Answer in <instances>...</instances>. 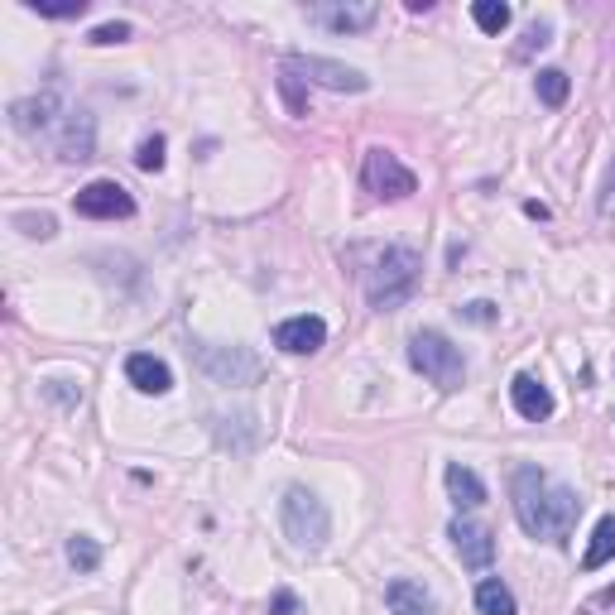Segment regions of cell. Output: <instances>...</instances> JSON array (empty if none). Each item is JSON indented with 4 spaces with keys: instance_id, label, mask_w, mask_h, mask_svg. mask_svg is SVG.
Here are the masks:
<instances>
[{
    "instance_id": "obj_26",
    "label": "cell",
    "mask_w": 615,
    "mask_h": 615,
    "mask_svg": "<svg viewBox=\"0 0 615 615\" xmlns=\"http://www.w3.org/2000/svg\"><path fill=\"white\" fill-rule=\"evenodd\" d=\"M15 226H20L25 236H39V241H49L53 231H58L49 212H39V217H34V212H15Z\"/></svg>"
},
{
    "instance_id": "obj_15",
    "label": "cell",
    "mask_w": 615,
    "mask_h": 615,
    "mask_svg": "<svg viewBox=\"0 0 615 615\" xmlns=\"http://www.w3.org/2000/svg\"><path fill=\"white\" fill-rule=\"evenodd\" d=\"M53 116H58V92H39V97L29 101H15L10 106V125L20 130V135H34V130H49Z\"/></svg>"
},
{
    "instance_id": "obj_30",
    "label": "cell",
    "mask_w": 615,
    "mask_h": 615,
    "mask_svg": "<svg viewBox=\"0 0 615 615\" xmlns=\"http://www.w3.org/2000/svg\"><path fill=\"white\" fill-rule=\"evenodd\" d=\"M294 611H298L294 591H274V601H270V615H294Z\"/></svg>"
},
{
    "instance_id": "obj_10",
    "label": "cell",
    "mask_w": 615,
    "mask_h": 615,
    "mask_svg": "<svg viewBox=\"0 0 615 615\" xmlns=\"http://www.w3.org/2000/svg\"><path fill=\"white\" fill-rule=\"evenodd\" d=\"M308 20L322 29H332V34H361V29H370L375 20H380V5H370V0H361V5H351V0H337V5H308Z\"/></svg>"
},
{
    "instance_id": "obj_22",
    "label": "cell",
    "mask_w": 615,
    "mask_h": 615,
    "mask_svg": "<svg viewBox=\"0 0 615 615\" xmlns=\"http://www.w3.org/2000/svg\"><path fill=\"white\" fill-rule=\"evenodd\" d=\"M279 92H284V106H289V116H308V92H303V82L289 63H279Z\"/></svg>"
},
{
    "instance_id": "obj_17",
    "label": "cell",
    "mask_w": 615,
    "mask_h": 615,
    "mask_svg": "<svg viewBox=\"0 0 615 615\" xmlns=\"http://www.w3.org/2000/svg\"><path fill=\"white\" fill-rule=\"evenodd\" d=\"M447 495H452V505L457 510H476L481 500H486V486H481V476L462 462H447Z\"/></svg>"
},
{
    "instance_id": "obj_4",
    "label": "cell",
    "mask_w": 615,
    "mask_h": 615,
    "mask_svg": "<svg viewBox=\"0 0 615 615\" xmlns=\"http://www.w3.org/2000/svg\"><path fill=\"white\" fill-rule=\"evenodd\" d=\"M409 366L447 394L462 390V380H467V356H462V346H452L443 332H433V327H423V332L409 337Z\"/></svg>"
},
{
    "instance_id": "obj_8",
    "label": "cell",
    "mask_w": 615,
    "mask_h": 615,
    "mask_svg": "<svg viewBox=\"0 0 615 615\" xmlns=\"http://www.w3.org/2000/svg\"><path fill=\"white\" fill-rule=\"evenodd\" d=\"M294 73H303L308 82H318L327 92H366L370 77L356 73V68H346V63H332V58H318V53H289L284 58Z\"/></svg>"
},
{
    "instance_id": "obj_20",
    "label": "cell",
    "mask_w": 615,
    "mask_h": 615,
    "mask_svg": "<svg viewBox=\"0 0 615 615\" xmlns=\"http://www.w3.org/2000/svg\"><path fill=\"white\" fill-rule=\"evenodd\" d=\"M471 20H476L481 34H505L515 15H510V5H505V0H476V5H471Z\"/></svg>"
},
{
    "instance_id": "obj_19",
    "label": "cell",
    "mask_w": 615,
    "mask_h": 615,
    "mask_svg": "<svg viewBox=\"0 0 615 615\" xmlns=\"http://www.w3.org/2000/svg\"><path fill=\"white\" fill-rule=\"evenodd\" d=\"M476 611H481V615H519L515 591L505 587L500 577H486V582L476 587Z\"/></svg>"
},
{
    "instance_id": "obj_1",
    "label": "cell",
    "mask_w": 615,
    "mask_h": 615,
    "mask_svg": "<svg viewBox=\"0 0 615 615\" xmlns=\"http://www.w3.org/2000/svg\"><path fill=\"white\" fill-rule=\"evenodd\" d=\"M510 500H515V519L529 539L543 543H567L572 524L582 515V500L577 491H567L563 481H553L539 467H515L510 476Z\"/></svg>"
},
{
    "instance_id": "obj_11",
    "label": "cell",
    "mask_w": 615,
    "mask_h": 615,
    "mask_svg": "<svg viewBox=\"0 0 615 615\" xmlns=\"http://www.w3.org/2000/svg\"><path fill=\"white\" fill-rule=\"evenodd\" d=\"M92 149H97V121H92V111H63V130H58V159L63 164H82V159H92Z\"/></svg>"
},
{
    "instance_id": "obj_25",
    "label": "cell",
    "mask_w": 615,
    "mask_h": 615,
    "mask_svg": "<svg viewBox=\"0 0 615 615\" xmlns=\"http://www.w3.org/2000/svg\"><path fill=\"white\" fill-rule=\"evenodd\" d=\"M135 164H140L145 173L164 169V135H145V140H140V149H135Z\"/></svg>"
},
{
    "instance_id": "obj_13",
    "label": "cell",
    "mask_w": 615,
    "mask_h": 615,
    "mask_svg": "<svg viewBox=\"0 0 615 615\" xmlns=\"http://www.w3.org/2000/svg\"><path fill=\"white\" fill-rule=\"evenodd\" d=\"M125 380L140 394H169L173 390V370L154 356V351H130L125 356Z\"/></svg>"
},
{
    "instance_id": "obj_16",
    "label": "cell",
    "mask_w": 615,
    "mask_h": 615,
    "mask_svg": "<svg viewBox=\"0 0 615 615\" xmlns=\"http://www.w3.org/2000/svg\"><path fill=\"white\" fill-rule=\"evenodd\" d=\"M385 606H390V615H433V596L423 582L394 577V582H385Z\"/></svg>"
},
{
    "instance_id": "obj_12",
    "label": "cell",
    "mask_w": 615,
    "mask_h": 615,
    "mask_svg": "<svg viewBox=\"0 0 615 615\" xmlns=\"http://www.w3.org/2000/svg\"><path fill=\"white\" fill-rule=\"evenodd\" d=\"M322 342H327V322L313 318V313L284 318L279 327H274V346H279V351H289V356H313Z\"/></svg>"
},
{
    "instance_id": "obj_2",
    "label": "cell",
    "mask_w": 615,
    "mask_h": 615,
    "mask_svg": "<svg viewBox=\"0 0 615 615\" xmlns=\"http://www.w3.org/2000/svg\"><path fill=\"white\" fill-rule=\"evenodd\" d=\"M423 274V255L414 246H385L375 250L370 270H361V284H366V298L375 313H390V308H404L414 289H419Z\"/></svg>"
},
{
    "instance_id": "obj_9",
    "label": "cell",
    "mask_w": 615,
    "mask_h": 615,
    "mask_svg": "<svg viewBox=\"0 0 615 615\" xmlns=\"http://www.w3.org/2000/svg\"><path fill=\"white\" fill-rule=\"evenodd\" d=\"M447 539H452V548H457L462 567H471V572H486V567L495 563V534L481 524V519H452Z\"/></svg>"
},
{
    "instance_id": "obj_29",
    "label": "cell",
    "mask_w": 615,
    "mask_h": 615,
    "mask_svg": "<svg viewBox=\"0 0 615 615\" xmlns=\"http://www.w3.org/2000/svg\"><path fill=\"white\" fill-rule=\"evenodd\" d=\"M457 313H462V318H467V322H481V327H486V322H495V303H486V298H476V303H467V308H457Z\"/></svg>"
},
{
    "instance_id": "obj_6",
    "label": "cell",
    "mask_w": 615,
    "mask_h": 615,
    "mask_svg": "<svg viewBox=\"0 0 615 615\" xmlns=\"http://www.w3.org/2000/svg\"><path fill=\"white\" fill-rule=\"evenodd\" d=\"M73 207L77 217H92V222H125V217H135V197L125 193L116 178H92L87 188H77Z\"/></svg>"
},
{
    "instance_id": "obj_18",
    "label": "cell",
    "mask_w": 615,
    "mask_h": 615,
    "mask_svg": "<svg viewBox=\"0 0 615 615\" xmlns=\"http://www.w3.org/2000/svg\"><path fill=\"white\" fill-rule=\"evenodd\" d=\"M615 558V515H601V524H596V534H591L587 553H582V567L587 572H601V567Z\"/></svg>"
},
{
    "instance_id": "obj_23",
    "label": "cell",
    "mask_w": 615,
    "mask_h": 615,
    "mask_svg": "<svg viewBox=\"0 0 615 615\" xmlns=\"http://www.w3.org/2000/svg\"><path fill=\"white\" fill-rule=\"evenodd\" d=\"M68 563H73L77 572H97L101 567V543L87 539V534H73V539H68Z\"/></svg>"
},
{
    "instance_id": "obj_31",
    "label": "cell",
    "mask_w": 615,
    "mask_h": 615,
    "mask_svg": "<svg viewBox=\"0 0 615 615\" xmlns=\"http://www.w3.org/2000/svg\"><path fill=\"white\" fill-rule=\"evenodd\" d=\"M601 217H615V164H611V178H606V193H601Z\"/></svg>"
},
{
    "instance_id": "obj_7",
    "label": "cell",
    "mask_w": 615,
    "mask_h": 615,
    "mask_svg": "<svg viewBox=\"0 0 615 615\" xmlns=\"http://www.w3.org/2000/svg\"><path fill=\"white\" fill-rule=\"evenodd\" d=\"M361 178H366V188L375 197H385V202H399V197H409L414 188H419V178H414V169H404L399 164V154H390V149H366V169H361Z\"/></svg>"
},
{
    "instance_id": "obj_27",
    "label": "cell",
    "mask_w": 615,
    "mask_h": 615,
    "mask_svg": "<svg viewBox=\"0 0 615 615\" xmlns=\"http://www.w3.org/2000/svg\"><path fill=\"white\" fill-rule=\"evenodd\" d=\"M548 39H553V25H548V20H534V25L524 29V44H519V49H515V58H529V53H534V49H543Z\"/></svg>"
},
{
    "instance_id": "obj_14",
    "label": "cell",
    "mask_w": 615,
    "mask_h": 615,
    "mask_svg": "<svg viewBox=\"0 0 615 615\" xmlns=\"http://www.w3.org/2000/svg\"><path fill=\"white\" fill-rule=\"evenodd\" d=\"M510 399H515L519 419H529V423H543L553 414V394H548V385H539L534 375H515V380H510Z\"/></svg>"
},
{
    "instance_id": "obj_28",
    "label": "cell",
    "mask_w": 615,
    "mask_h": 615,
    "mask_svg": "<svg viewBox=\"0 0 615 615\" xmlns=\"http://www.w3.org/2000/svg\"><path fill=\"white\" fill-rule=\"evenodd\" d=\"M125 39H130V25H125V20H111V25H97V29H92V34H87V44H101V49H106V44H125Z\"/></svg>"
},
{
    "instance_id": "obj_5",
    "label": "cell",
    "mask_w": 615,
    "mask_h": 615,
    "mask_svg": "<svg viewBox=\"0 0 615 615\" xmlns=\"http://www.w3.org/2000/svg\"><path fill=\"white\" fill-rule=\"evenodd\" d=\"M188 356L197 361V370L217 385H255L260 380V356L246 346H217V342H193Z\"/></svg>"
},
{
    "instance_id": "obj_3",
    "label": "cell",
    "mask_w": 615,
    "mask_h": 615,
    "mask_svg": "<svg viewBox=\"0 0 615 615\" xmlns=\"http://www.w3.org/2000/svg\"><path fill=\"white\" fill-rule=\"evenodd\" d=\"M279 524H284V539L294 543L298 553H318L322 543L332 539V515L318 495L308 486H289L279 500Z\"/></svg>"
},
{
    "instance_id": "obj_21",
    "label": "cell",
    "mask_w": 615,
    "mask_h": 615,
    "mask_svg": "<svg viewBox=\"0 0 615 615\" xmlns=\"http://www.w3.org/2000/svg\"><path fill=\"white\" fill-rule=\"evenodd\" d=\"M534 92H539L543 106H553V111H558V106L567 101V92H572V82H567L563 68H543V73L534 77Z\"/></svg>"
},
{
    "instance_id": "obj_24",
    "label": "cell",
    "mask_w": 615,
    "mask_h": 615,
    "mask_svg": "<svg viewBox=\"0 0 615 615\" xmlns=\"http://www.w3.org/2000/svg\"><path fill=\"white\" fill-rule=\"evenodd\" d=\"M29 10L44 20H77V15H87V0H29Z\"/></svg>"
}]
</instances>
